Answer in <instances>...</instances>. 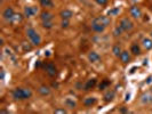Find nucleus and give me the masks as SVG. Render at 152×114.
Instances as JSON below:
<instances>
[{"label":"nucleus","mask_w":152,"mask_h":114,"mask_svg":"<svg viewBox=\"0 0 152 114\" xmlns=\"http://www.w3.org/2000/svg\"><path fill=\"white\" fill-rule=\"evenodd\" d=\"M31 96H32V91L26 88H16L13 91V97L17 101L29 99V98H31Z\"/></svg>","instance_id":"obj_1"},{"label":"nucleus","mask_w":152,"mask_h":114,"mask_svg":"<svg viewBox=\"0 0 152 114\" xmlns=\"http://www.w3.org/2000/svg\"><path fill=\"white\" fill-rule=\"evenodd\" d=\"M26 35L31 40L33 46H39L41 43V38H40L39 33L36 31L34 29H32V28H30V29L26 30Z\"/></svg>","instance_id":"obj_2"},{"label":"nucleus","mask_w":152,"mask_h":114,"mask_svg":"<svg viewBox=\"0 0 152 114\" xmlns=\"http://www.w3.org/2000/svg\"><path fill=\"white\" fill-rule=\"evenodd\" d=\"M119 25L121 26V29H122L124 31H126V32L131 31V30L134 29V23L130 21L129 18H127V17L122 18V20L120 21Z\"/></svg>","instance_id":"obj_3"},{"label":"nucleus","mask_w":152,"mask_h":114,"mask_svg":"<svg viewBox=\"0 0 152 114\" xmlns=\"http://www.w3.org/2000/svg\"><path fill=\"white\" fill-rule=\"evenodd\" d=\"M43 69H45L46 73H47L50 78L56 76V74H57V69H56V66H55L53 63H47V64H45V65H43Z\"/></svg>","instance_id":"obj_4"},{"label":"nucleus","mask_w":152,"mask_h":114,"mask_svg":"<svg viewBox=\"0 0 152 114\" xmlns=\"http://www.w3.org/2000/svg\"><path fill=\"white\" fill-rule=\"evenodd\" d=\"M37 13H38V8L37 7H33V6H26V7H24V16L28 17V18L33 17Z\"/></svg>","instance_id":"obj_5"},{"label":"nucleus","mask_w":152,"mask_h":114,"mask_svg":"<svg viewBox=\"0 0 152 114\" xmlns=\"http://www.w3.org/2000/svg\"><path fill=\"white\" fill-rule=\"evenodd\" d=\"M14 15H15V11L13 9V7H7V8H5V11H2V17L6 21H11Z\"/></svg>","instance_id":"obj_6"},{"label":"nucleus","mask_w":152,"mask_h":114,"mask_svg":"<svg viewBox=\"0 0 152 114\" xmlns=\"http://www.w3.org/2000/svg\"><path fill=\"white\" fill-rule=\"evenodd\" d=\"M129 13L134 18H141L142 11L139 6H131V7L129 8Z\"/></svg>","instance_id":"obj_7"},{"label":"nucleus","mask_w":152,"mask_h":114,"mask_svg":"<svg viewBox=\"0 0 152 114\" xmlns=\"http://www.w3.org/2000/svg\"><path fill=\"white\" fill-rule=\"evenodd\" d=\"M94 23H97V24H101V25H103V26H108L109 24H110V18H109L108 16H98L96 18H94Z\"/></svg>","instance_id":"obj_8"},{"label":"nucleus","mask_w":152,"mask_h":114,"mask_svg":"<svg viewBox=\"0 0 152 114\" xmlns=\"http://www.w3.org/2000/svg\"><path fill=\"white\" fill-rule=\"evenodd\" d=\"M88 61L90 63H97L99 59H101V57H99V55H98L96 52H88Z\"/></svg>","instance_id":"obj_9"},{"label":"nucleus","mask_w":152,"mask_h":114,"mask_svg":"<svg viewBox=\"0 0 152 114\" xmlns=\"http://www.w3.org/2000/svg\"><path fill=\"white\" fill-rule=\"evenodd\" d=\"M53 14L52 13H49V11H41V14H40V18H41V21L45 22V21H53Z\"/></svg>","instance_id":"obj_10"},{"label":"nucleus","mask_w":152,"mask_h":114,"mask_svg":"<svg viewBox=\"0 0 152 114\" xmlns=\"http://www.w3.org/2000/svg\"><path fill=\"white\" fill-rule=\"evenodd\" d=\"M60 16L62 20H70L72 16H73V13L70 9H63V11L60 13Z\"/></svg>","instance_id":"obj_11"},{"label":"nucleus","mask_w":152,"mask_h":114,"mask_svg":"<svg viewBox=\"0 0 152 114\" xmlns=\"http://www.w3.org/2000/svg\"><path fill=\"white\" fill-rule=\"evenodd\" d=\"M92 30L94 32H97V33H102V32H104V30L107 29L105 26H103V25H101V24H97V23H94V22H92Z\"/></svg>","instance_id":"obj_12"},{"label":"nucleus","mask_w":152,"mask_h":114,"mask_svg":"<svg viewBox=\"0 0 152 114\" xmlns=\"http://www.w3.org/2000/svg\"><path fill=\"white\" fill-rule=\"evenodd\" d=\"M96 103H97V101H96L95 97H87V98L84 99V105L86 107H92V106H94Z\"/></svg>","instance_id":"obj_13"},{"label":"nucleus","mask_w":152,"mask_h":114,"mask_svg":"<svg viewBox=\"0 0 152 114\" xmlns=\"http://www.w3.org/2000/svg\"><path fill=\"white\" fill-rule=\"evenodd\" d=\"M119 58H120V61L124 63V64H127V63H129L130 62V55H129V52H121V54H120V56H119Z\"/></svg>","instance_id":"obj_14"},{"label":"nucleus","mask_w":152,"mask_h":114,"mask_svg":"<svg viewBox=\"0 0 152 114\" xmlns=\"http://www.w3.org/2000/svg\"><path fill=\"white\" fill-rule=\"evenodd\" d=\"M96 86V79H90V80H88L86 83H85V86H84V90H90V89H93L94 87Z\"/></svg>","instance_id":"obj_15"},{"label":"nucleus","mask_w":152,"mask_h":114,"mask_svg":"<svg viewBox=\"0 0 152 114\" xmlns=\"http://www.w3.org/2000/svg\"><path fill=\"white\" fill-rule=\"evenodd\" d=\"M130 52H131L134 56L141 55V47H140L137 43H133V45L130 46Z\"/></svg>","instance_id":"obj_16"},{"label":"nucleus","mask_w":152,"mask_h":114,"mask_svg":"<svg viewBox=\"0 0 152 114\" xmlns=\"http://www.w3.org/2000/svg\"><path fill=\"white\" fill-rule=\"evenodd\" d=\"M114 91L113 90H109V91H107V93H104V102H107V103H109V102H111L113 98H114Z\"/></svg>","instance_id":"obj_17"},{"label":"nucleus","mask_w":152,"mask_h":114,"mask_svg":"<svg viewBox=\"0 0 152 114\" xmlns=\"http://www.w3.org/2000/svg\"><path fill=\"white\" fill-rule=\"evenodd\" d=\"M142 45H143V47H144L146 50H151L152 49V40L149 39V38H144L143 41H142Z\"/></svg>","instance_id":"obj_18"},{"label":"nucleus","mask_w":152,"mask_h":114,"mask_svg":"<svg viewBox=\"0 0 152 114\" xmlns=\"http://www.w3.org/2000/svg\"><path fill=\"white\" fill-rule=\"evenodd\" d=\"M38 93H40L41 96H48V95L50 93V89H49L47 86H41V87H39Z\"/></svg>","instance_id":"obj_19"},{"label":"nucleus","mask_w":152,"mask_h":114,"mask_svg":"<svg viewBox=\"0 0 152 114\" xmlns=\"http://www.w3.org/2000/svg\"><path fill=\"white\" fill-rule=\"evenodd\" d=\"M64 104L66 107H69V108H71V110H73V108H76L77 107L76 102H75L73 99H71V98H66L64 101Z\"/></svg>","instance_id":"obj_20"},{"label":"nucleus","mask_w":152,"mask_h":114,"mask_svg":"<svg viewBox=\"0 0 152 114\" xmlns=\"http://www.w3.org/2000/svg\"><path fill=\"white\" fill-rule=\"evenodd\" d=\"M142 103L143 104L152 103V95H150V93H144L142 96Z\"/></svg>","instance_id":"obj_21"},{"label":"nucleus","mask_w":152,"mask_h":114,"mask_svg":"<svg viewBox=\"0 0 152 114\" xmlns=\"http://www.w3.org/2000/svg\"><path fill=\"white\" fill-rule=\"evenodd\" d=\"M39 2H40V5L43 7H49V8H52L54 6L53 0H39Z\"/></svg>","instance_id":"obj_22"},{"label":"nucleus","mask_w":152,"mask_h":114,"mask_svg":"<svg viewBox=\"0 0 152 114\" xmlns=\"http://www.w3.org/2000/svg\"><path fill=\"white\" fill-rule=\"evenodd\" d=\"M121 52H122V50H121V48H120L119 45H114V46H113V48H112V52H113V55H114V56L119 57Z\"/></svg>","instance_id":"obj_23"},{"label":"nucleus","mask_w":152,"mask_h":114,"mask_svg":"<svg viewBox=\"0 0 152 114\" xmlns=\"http://www.w3.org/2000/svg\"><path fill=\"white\" fill-rule=\"evenodd\" d=\"M109 86H110V81H109V80H103L102 82L99 83L98 88H99V90H104V89L108 88Z\"/></svg>","instance_id":"obj_24"},{"label":"nucleus","mask_w":152,"mask_h":114,"mask_svg":"<svg viewBox=\"0 0 152 114\" xmlns=\"http://www.w3.org/2000/svg\"><path fill=\"white\" fill-rule=\"evenodd\" d=\"M122 32H124V30L121 29L120 25H118V26H116L114 30H113V35H114V37H120V35L122 34Z\"/></svg>","instance_id":"obj_25"},{"label":"nucleus","mask_w":152,"mask_h":114,"mask_svg":"<svg viewBox=\"0 0 152 114\" xmlns=\"http://www.w3.org/2000/svg\"><path fill=\"white\" fill-rule=\"evenodd\" d=\"M43 28L47 29V30L52 29V28H53V21H45V22H43Z\"/></svg>","instance_id":"obj_26"},{"label":"nucleus","mask_w":152,"mask_h":114,"mask_svg":"<svg viewBox=\"0 0 152 114\" xmlns=\"http://www.w3.org/2000/svg\"><path fill=\"white\" fill-rule=\"evenodd\" d=\"M117 14H119V8H113V9H110L108 13L109 16H116Z\"/></svg>","instance_id":"obj_27"},{"label":"nucleus","mask_w":152,"mask_h":114,"mask_svg":"<svg viewBox=\"0 0 152 114\" xmlns=\"http://www.w3.org/2000/svg\"><path fill=\"white\" fill-rule=\"evenodd\" d=\"M21 21H22L21 15H20V14H18V15H17V14H15V15H14V17H13V20H11V22H13V23H17V22H21Z\"/></svg>","instance_id":"obj_28"},{"label":"nucleus","mask_w":152,"mask_h":114,"mask_svg":"<svg viewBox=\"0 0 152 114\" xmlns=\"http://www.w3.org/2000/svg\"><path fill=\"white\" fill-rule=\"evenodd\" d=\"M69 25H70V22H69V20H62V22H61V26H62L63 29L69 28Z\"/></svg>","instance_id":"obj_29"},{"label":"nucleus","mask_w":152,"mask_h":114,"mask_svg":"<svg viewBox=\"0 0 152 114\" xmlns=\"http://www.w3.org/2000/svg\"><path fill=\"white\" fill-rule=\"evenodd\" d=\"M95 1H96V4L101 5V6H105V5L108 4L109 0H95Z\"/></svg>","instance_id":"obj_30"},{"label":"nucleus","mask_w":152,"mask_h":114,"mask_svg":"<svg viewBox=\"0 0 152 114\" xmlns=\"http://www.w3.org/2000/svg\"><path fill=\"white\" fill-rule=\"evenodd\" d=\"M54 113H66V111L65 110H60V108H57V110H55Z\"/></svg>","instance_id":"obj_31"},{"label":"nucleus","mask_w":152,"mask_h":114,"mask_svg":"<svg viewBox=\"0 0 152 114\" xmlns=\"http://www.w3.org/2000/svg\"><path fill=\"white\" fill-rule=\"evenodd\" d=\"M151 38H152V32H151Z\"/></svg>","instance_id":"obj_32"}]
</instances>
